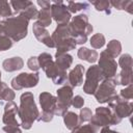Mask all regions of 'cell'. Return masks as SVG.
<instances>
[{
  "label": "cell",
  "instance_id": "6da1fadb",
  "mask_svg": "<svg viewBox=\"0 0 133 133\" xmlns=\"http://www.w3.org/2000/svg\"><path fill=\"white\" fill-rule=\"evenodd\" d=\"M18 115L21 119V125L25 130L31 128L34 121L37 119L39 111L34 102V97L31 92H24L20 98V107L18 109Z\"/></svg>",
  "mask_w": 133,
  "mask_h": 133
},
{
  "label": "cell",
  "instance_id": "7a4b0ae2",
  "mask_svg": "<svg viewBox=\"0 0 133 133\" xmlns=\"http://www.w3.org/2000/svg\"><path fill=\"white\" fill-rule=\"evenodd\" d=\"M4 34L9 37L12 42H19L23 39L28 32V23L29 21L23 18L22 16L10 17L2 21Z\"/></svg>",
  "mask_w": 133,
  "mask_h": 133
},
{
  "label": "cell",
  "instance_id": "3957f363",
  "mask_svg": "<svg viewBox=\"0 0 133 133\" xmlns=\"http://www.w3.org/2000/svg\"><path fill=\"white\" fill-rule=\"evenodd\" d=\"M69 30L76 44L83 45L87 41V35L92 32L94 27L89 24L87 15L81 14L74 17L71 23H69Z\"/></svg>",
  "mask_w": 133,
  "mask_h": 133
},
{
  "label": "cell",
  "instance_id": "277c9868",
  "mask_svg": "<svg viewBox=\"0 0 133 133\" xmlns=\"http://www.w3.org/2000/svg\"><path fill=\"white\" fill-rule=\"evenodd\" d=\"M37 60H38L39 68L44 70V72L46 73V76L48 78H51L55 84H63L66 82V79H68L66 72L58 69V66L56 65L55 61H53L52 56L49 53H46V52L41 53L37 56Z\"/></svg>",
  "mask_w": 133,
  "mask_h": 133
},
{
  "label": "cell",
  "instance_id": "5b68a950",
  "mask_svg": "<svg viewBox=\"0 0 133 133\" xmlns=\"http://www.w3.org/2000/svg\"><path fill=\"white\" fill-rule=\"evenodd\" d=\"M52 41L57 53H66L70 50L76 48L77 44L75 39L71 36L69 30V24H59L52 33Z\"/></svg>",
  "mask_w": 133,
  "mask_h": 133
},
{
  "label": "cell",
  "instance_id": "8992f818",
  "mask_svg": "<svg viewBox=\"0 0 133 133\" xmlns=\"http://www.w3.org/2000/svg\"><path fill=\"white\" fill-rule=\"evenodd\" d=\"M122 118H119L116 114H114L110 108L108 107H98L96 108V113L95 115L91 116L90 118V124L94 126L104 128V127H109L111 125H117L119 124Z\"/></svg>",
  "mask_w": 133,
  "mask_h": 133
},
{
  "label": "cell",
  "instance_id": "52a82bcc",
  "mask_svg": "<svg viewBox=\"0 0 133 133\" xmlns=\"http://www.w3.org/2000/svg\"><path fill=\"white\" fill-rule=\"evenodd\" d=\"M39 104L42 107V113H39L38 117L36 121L38 122H51L54 114H55V109L57 105V99L50 92H42L39 94Z\"/></svg>",
  "mask_w": 133,
  "mask_h": 133
},
{
  "label": "cell",
  "instance_id": "ba28073f",
  "mask_svg": "<svg viewBox=\"0 0 133 133\" xmlns=\"http://www.w3.org/2000/svg\"><path fill=\"white\" fill-rule=\"evenodd\" d=\"M104 79L103 74L99 65H91L86 71L85 81L83 84V91L87 95H92L96 92L100 81Z\"/></svg>",
  "mask_w": 133,
  "mask_h": 133
},
{
  "label": "cell",
  "instance_id": "9c48e42d",
  "mask_svg": "<svg viewBox=\"0 0 133 133\" xmlns=\"http://www.w3.org/2000/svg\"><path fill=\"white\" fill-rule=\"evenodd\" d=\"M57 92V105H56V109H55V114L58 115H63L69 107L72 105V100H73V88L65 84L62 87L58 88L56 90Z\"/></svg>",
  "mask_w": 133,
  "mask_h": 133
},
{
  "label": "cell",
  "instance_id": "30bf717a",
  "mask_svg": "<svg viewBox=\"0 0 133 133\" xmlns=\"http://www.w3.org/2000/svg\"><path fill=\"white\" fill-rule=\"evenodd\" d=\"M94 95L99 103H108L111 101L116 96L115 83L113 79H104Z\"/></svg>",
  "mask_w": 133,
  "mask_h": 133
},
{
  "label": "cell",
  "instance_id": "8fae6325",
  "mask_svg": "<svg viewBox=\"0 0 133 133\" xmlns=\"http://www.w3.org/2000/svg\"><path fill=\"white\" fill-rule=\"evenodd\" d=\"M108 106L111 109V111L114 114H116L119 118L130 116L133 111V104L130 101H127L117 95L111 101L108 102Z\"/></svg>",
  "mask_w": 133,
  "mask_h": 133
},
{
  "label": "cell",
  "instance_id": "7c38bea8",
  "mask_svg": "<svg viewBox=\"0 0 133 133\" xmlns=\"http://www.w3.org/2000/svg\"><path fill=\"white\" fill-rule=\"evenodd\" d=\"M39 74L36 73H21L17 77L11 79V87L16 90H20L23 88H30L34 87L39 80Z\"/></svg>",
  "mask_w": 133,
  "mask_h": 133
},
{
  "label": "cell",
  "instance_id": "4fadbf2b",
  "mask_svg": "<svg viewBox=\"0 0 133 133\" xmlns=\"http://www.w3.org/2000/svg\"><path fill=\"white\" fill-rule=\"evenodd\" d=\"M99 68L102 71L104 79H112L116 75L117 63L106 51H102L99 59Z\"/></svg>",
  "mask_w": 133,
  "mask_h": 133
},
{
  "label": "cell",
  "instance_id": "5bb4252c",
  "mask_svg": "<svg viewBox=\"0 0 133 133\" xmlns=\"http://www.w3.org/2000/svg\"><path fill=\"white\" fill-rule=\"evenodd\" d=\"M51 16L54 21L59 24H69L71 20V12L62 1H53L51 4Z\"/></svg>",
  "mask_w": 133,
  "mask_h": 133
},
{
  "label": "cell",
  "instance_id": "9a60e30c",
  "mask_svg": "<svg viewBox=\"0 0 133 133\" xmlns=\"http://www.w3.org/2000/svg\"><path fill=\"white\" fill-rule=\"evenodd\" d=\"M18 109L19 107L17 106V104H15L12 101L11 102H7L4 106V113H3V117L2 121L5 125H10V126H20L19 123L17 122L16 115L18 113Z\"/></svg>",
  "mask_w": 133,
  "mask_h": 133
},
{
  "label": "cell",
  "instance_id": "2e32d148",
  "mask_svg": "<svg viewBox=\"0 0 133 133\" xmlns=\"http://www.w3.org/2000/svg\"><path fill=\"white\" fill-rule=\"evenodd\" d=\"M84 66L82 64H76L75 68L68 74L66 84L70 85L72 88L75 86H79L83 83V75H84Z\"/></svg>",
  "mask_w": 133,
  "mask_h": 133
},
{
  "label": "cell",
  "instance_id": "e0dca14e",
  "mask_svg": "<svg viewBox=\"0 0 133 133\" xmlns=\"http://www.w3.org/2000/svg\"><path fill=\"white\" fill-rule=\"evenodd\" d=\"M32 30H33V33H34V36L36 37L37 41H39L41 43L45 44L47 47L49 48H54V43L52 41V37L50 36L49 34V31L42 27L37 22H35L33 24V27H32Z\"/></svg>",
  "mask_w": 133,
  "mask_h": 133
},
{
  "label": "cell",
  "instance_id": "ac0fdd59",
  "mask_svg": "<svg viewBox=\"0 0 133 133\" xmlns=\"http://www.w3.org/2000/svg\"><path fill=\"white\" fill-rule=\"evenodd\" d=\"M23 65H24V61L19 56L7 58L2 63V66L6 72H15V71L21 70L23 68Z\"/></svg>",
  "mask_w": 133,
  "mask_h": 133
},
{
  "label": "cell",
  "instance_id": "d6986e66",
  "mask_svg": "<svg viewBox=\"0 0 133 133\" xmlns=\"http://www.w3.org/2000/svg\"><path fill=\"white\" fill-rule=\"evenodd\" d=\"M55 63L61 71H66L73 63V56L68 53H57L55 54Z\"/></svg>",
  "mask_w": 133,
  "mask_h": 133
},
{
  "label": "cell",
  "instance_id": "ffe728a7",
  "mask_svg": "<svg viewBox=\"0 0 133 133\" xmlns=\"http://www.w3.org/2000/svg\"><path fill=\"white\" fill-rule=\"evenodd\" d=\"M115 85L119 84V85H129L132 84L133 82V72L132 70H122L116 77L113 79Z\"/></svg>",
  "mask_w": 133,
  "mask_h": 133
},
{
  "label": "cell",
  "instance_id": "44dd1931",
  "mask_svg": "<svg viewBox=\"0 0 133 133\" xmlns=\"http://www.w3.org/2000/svg\"><path fill=\"white\" fill-rule=\"evenodd\" d=\"M78 57L82 60H86L87 62H95L97 61V59L99 58V54L96 50H89L88 48L86 47H81L79 50H78V53H77Z\"/></svg>",
  "mask_w": 133,
  "mask_h": 133
},
{
  "label": "cell",
  "instance_id": "7402d4cb",
  "mask_svg": "<svg viewBox=\"0 0 133 133\" xmlns=\"http://www.w3.org/2000/svg\"><path fill=\"white\" fill-rule=\"evenodd\" d=\"M42 27L46 28L51 25L52 23V16H51V7L48 8H42L38 11L37 15V21H36Z\"/></svg>",
  "mask_w": 133,
  "mask_h": 133
},
{
  "label": "cell",
  "instance_id": "603a6c76",
  "mask_svg": "<svg viewBox=\"0 0 133 133\" xmlns=\"http://www.w3.org/2000/svg\"><path fill=\"white\" fill-rule=\"evenodd\" d=\"M63 122H64L65 127L70 130H74L75 128L80 126L79 116L75 112H72V111H66L63 114Z\"/></svg>",
  "mask_w": 133,
  "mask_h": 133
},
{
  "label": "cell",
  "instance_id": "cb8c5ba5",
  "mask_svg": "<svg viewBox=\"0 0 133 133\" xmlns=\"http://www.w3.org/2000/svg\"><path fill=\"white\" fill-rule=\"evenodd\" d=\"M15 97H16L15 91L12 89H10L5 82L0 81V100L11 102L15 99Z\"/></svg>",
  "mask_w": 133,
  "mask_h": 133
},
{
  "label": "cell",
  "instance_id": "d4e9b609",
  "mask_svg": "<svg viewBox=\"0 0 133 133\" xmlns=\"http://www.w3.org/2000/svg\"><path fill=\"white\" fill-rule=\"evenodd\" d=\"M110 5L118 10H127L129 14H133V1L128 0H116V1H109Z\"/></svg>",
  "mask_w": 133,
  "mask_h": 133
},
{
  "label": "cell",
  "instance_id": "484cf974",
  "mask_svg": "<svg viewBox=\"0 0 133 133\" xmlns=\"http://www.w3.org/2000/svg\"><path fill=\"white\" fill-rule=\"evenodd\" d=\"M111 57H117L121 52H122V45L121 42L117 39H111L108 45H107V49L105 50Z\"/></svg>",
  "mask_w": 133,
  "mask_h": 133
},
{
  "label": "cell",
  "instance_id": "4316f807",
  "mask_svg": "<svg viewBox=\"0 0 133 133\" xmlns=\"http://www.w3.org/2000/svg\"><path fill=\"white\" fill-rule=\"evenodd\" d=\"M68 10L70 12H78L80 10H87L89 8V3L87 2H74V1H69L68 2Z\"/></svg>",
  "mask_w": 133,
  "mask_h": 133
},
{
  "label": "cell",
  "instance_id": "83f0119b",
  "mask_svg": "<svg viewBox=\"0 0 133 133\" xmlns=\"http://www.w3.org/2000/svg\"><path fill=\"white\" fill-rule=\"evenodd\" d=\"M9 4L12 6V8L15 9L16 14H20L22 12L24 9H26L28 6L32 5L33 2L32 1H28V0H14L10 1Z\"/></svg>",
  "mask_w": 133,
  "mask_h": 133
},
{
  "label": "cell",
  "instance_id": "f1b7e54d",
  "mask_svg": "<svg viewBox=\"0 0 133 133\" xmlns=\"http://www.w3.org/2000/svg\"><path fill=\"white\" fill-rule=\"evenodd\" d=\"M20 16H22L23 18H25L26 20L30 21L33 19H37V15H38V10L36 9V7L32 4L30 6H28L26 9H24L22 12L19 14Z\"/></svg>",
  "mask_w": 133,
  "mask_h": 133
},
{
  "label": "cell",
  "instance_id": "f546056e",
  "mask_svg": "<svg viewBox=\"0 0 133 133\" xmlns=\"http://www.w3.org/2000/svg\"><path fill=\"white\" fill-rule=\"evenodd\" d=\"M95 8L99 11H104L105 14L109 15L111 12V5H110V2L109 1H103V0H99V1H91L90 2Z\"/></svg>",
  "mask_w": 133,
  "mask_h": 133
},
{
  "label": "cell",
  "instance_id": "4dcf8cb0",
  "mask_svg": "<svg viewBox=\"0 0 133 133\" xmlns=\"http://www.w3.org/2000/svg\"><path fill=\"white\" fill-rule=\"evenodd\" d=\"M90 46L95 49H100L105 45V36L102 33H96L90 38Z\"/></svg>",
  "mask_w": 133,
  "mask_h": 133
},
{
  "label": "cell",
  "instance_id": "1f68e13d",
  "mask_svg": "<svg viewBox=\"0 0 133 133\" xmlns=\"http://www.w3.org/2000/svg\"><path fill=\"white\" fill-rule=\"evenodd\" d=\"M118 64L122 70H132V57L130 54H123L118 59Z\"/></svg>",
  "mask_w": 133,
  "mask_h": 133
},
{
  "label": "cell",
  "instance_id": "d6a6232c",
  "mask_svg": "<svg viewBox=\"0 0 133 133\" xmlns=\"http://www.w3.org/2000/svg\"><path fill=\"white\" fill-rule=\"evenodd\" d=\"M98 131H99L98 127L94 126L92 124H88L75 128L72 131V133H98Z\"/></svg>",
  "mask_w": 133,
  "mask_h": 133
},
{
  "label": "cell",
  "instance_id": "836d02e7",
  "mask_svg": "<svg viewBox=\"0 0 133 133\" xmlns=\"http://www.w3.org/2000/svg\"><path fill=\"white\" fill-rule=\"evenodd\" d=\"M11 15H12V11H11L9 2L0 0V17L10 18Z\"/></svg>",
  "mask_w": 133,
  "mask_h": 133
},
{
  "label": "cell",
  "instance_id": "e575fe53",
  "mask_svg": "<svg viewBox=\"0 0 133 133\" xmlns=\"http://www.w3.org/2000/svg\"><path fill=\"white\" fill-rule=\"evenodd\" d=\"M91 116H92V113H91V110H90L89 108H87V107L82 108V109L80 110V114H79V121H80V124L90 121Z\"/></svg>",
  "mask_w": 133,
  "mask_h": 133
},
{
  "label": "cell",
  "instance_id": "d590c367",
  "mask_svg": "<svg viewBox=\"0 0 133 133\" xmlns=\"http://www.w3.org/2000/svg\"><path fill=\"white\" fill-rule=\"evenodd\" d=\"M12 46V41L7 37L5 34L0 35V51H5L11 48Z\"/></svg>",
  "mask_w": 133,
  "mask_h": 133
},
{
  "label": "cell",
  "instance_id": "8d00e7d4",
  "mask_svg": "<svg viewBox=\"0 0 133 133\" xmlns=\"http://www.w3.org/2000/svg\"><path fill=\"white\" fill-rule=\"evenodd\" d=\"M119 97H122L125 100H131L133 98V87H132V84H129L126 88L122 89Z\"/></svg>",
  "mask_w": 133,
  "mask_h": 133
},
{
  "label": "cell",
  "instance_id": "74e56055",
  "mask_svg": "<svg viewBox=\"0 0 133 133\" xmlns=\"http://www.w3.org/2000/svg\"><path fill=\"white\" fill-rule=\"evenodd\" d=\"M27 66L29 68V70H31L32 72H37L39 70V64H38V60L37 57L35 56H31L28 61H27Z\"/></svg>",
  "mask_w": 133,
  "mask_h": 133
},
{
  "label": "cell",
  "instance_id": "f35d334b",
  "mask_svg": "<svg viewBox=\"0 0 133 133\" xmlns=\"http://www.w3.org/2000/svg\"><path fill=\"white\" fill-rule=\"evenodd\" d=\"M83 104H84V99L81 96H75V97H73L72 105L75 108H81L83 106Z\"/></svg>",
  "mask_w": 133,
  "mask_h": 133
},
{
  "label": "cell",
  "instance_id": "ab89813d",
  "mask_svg": "<svg viewBox=\"0 0 133 133\" xmlns=\"http://www.w3.org/2000/svg\"><path fill=\"white\" fill-rule=\"evenodd\" d=\"M3 131L6 133H22V130L18 126H10V125H5L3 127Z\"/></svg>",
  "mask_w": 133,
  "mask_h": 133
},
{
  "label": "cell",
  "instance_id": "60d3db41",
  "mask_svg": "<svg viewBox=\"0 0 133 133\" xmlns=\"http://www.w3.org/2000/svg\"><path fill=\"white\" fill-rule=\"evenodd\" d=\"M37 4L42 7V8H48V7H51V2L50 1H46V0H38L37 1Z\"/></svg>",
  "mask_w": 133,
  "mask_h": 133
},
{
  "label": "cell",
  "instance_id": "b9f144b4",
  "mask_svg": "<svg viewBox=\"0 0 133 133\" xmlns=\"http://www.w3.org/2000/svg\"><path fill=\"white\" fill-rule=\"evenodd\" d=\"M100 133H119V132L114 131V130H111L108 127H104V128H102V130L100 131Z\"/></svg>",
  "mask_w": 133,
  "mask_h": 133
},
{
  "label": "cell",
  "instance_id": "7bdbcfd3",
  "mask_svg": "<svg viewBox=\"0 0 133 133\" xmlns=\"http://www.w3.org/2000/svg\"><path fill=\"white\" fill-rule=\"evenodd\" d=\"M2 34H4V31H3V23L1 21L0 22V35H2Z\"/></svg>",
  "mask_w": 133,
  "mask_h": 133
},
{
  "label": "cell",
  "instance_id": "ee69618b",
  "mask_svg": "<svg viewBox=\"0 0 133 133\" xmlns=\"http://www.w3.org/2000/svg\"><path fill=\"white\" fill-rule=\"evenodd\" d=\"M0 80H1V72H0Z\"/></svg>",
  "mask_w": 133,
  "mask_h": 133
}]
</instances>
